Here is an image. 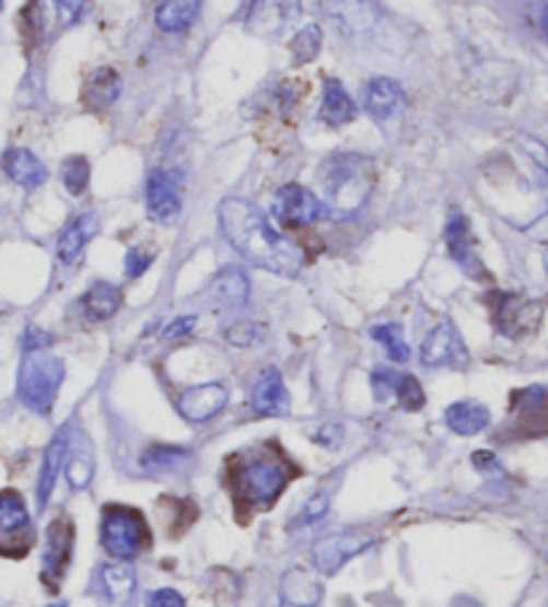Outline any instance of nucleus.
Returning a JSON list of instances; mask_svg holds the SVG:
<instances>
[{"label": "nucleus", "mask_w": 548, "mask_h": 607, "mask_svg": "<svg viewBox=\"0 0 548 607\" xmlns=\"http://www.w3.org/2000/svg\"><path fill=\"white\" fill-rule=\"evenodd\" d=\"M217 218L228 244L252 266L279 276H298L303 270V249L281 236L255 203L244 198H225L217 209Z\"/></svg>", "instance_id": "1"}, {"label": "nucleus", "mask_w": 548, "mask_h": 607, "mask_svg": "<svg viewBox=\"0 0 548 607\" xmlns=\"http://www.w3.org/2000/svg\"><path fill=\"white\" fill-rule=\"evenodd\" d=\"M294 466L279 450L260 447L233 458V495L241 506L268 509L284 492Z\"/></svg>", "instance_id": "2"}, {"label": "nucleus", "mask_w": 548, "mask_h": 607, "mask_svg": "<svg viewBox=\"0 0 548 607\" xmlns=\"http://www.w3.org/2000/svg\"><path fill=\"white\" fill-rule=\"evenodd\" d=\"M318 179L329 207H335L337 212H357L372 194L375 172H372V161L364 155L342 153L318 170Z\"/></svg>", "instance_id": "3"}, {"label": "nucleus", "mask_w": 548, "mask_h": 607, "mask_svg": "<svg viewBox=\"0 0 548 607\" xmlns=\"http://www.w3.org/2000/svg\"><path fill=\"white\" fill-rule=\"evenodd\" d=\"M65 381V362L46 351L27 353L20 370V399L27 410L46 415Z\"/></svg>", "instance_id": "4"}, {"label": "nucleus", "mask_w": 548, "mask_h": 607, "mask_svg": "<svg viewBox=\"0 0 548 607\" xmlns=\"http://www.w3.org/2000/svg\"><path fill=\"white\" fill-rule=\"evenodd\" d=\"M150 527L137 509L105 506L102 511V546L116 559H135L150 544Z\"/></svg>", "instance_id": "5"}, {"label": "nucleus", "mask_w": 548, "mask_h": 607, "mask_svg": "<svg viewBox=\"0 0 548 607\" xmlns=\"http://www.w3.org/2000/svg\"><path fill=\"white\" fill-rule=\"evenodd\" d=\"M420 362L431 370H466L471 357L453 322H442L425 335L420 346Z\"/></svg>", "instance_id": "6"}, {"label": "nucleus", "mask_w": 548, "mask_h": 607, "mask_svg": "<svg viewBox=\"0 0 548 607\" xmlns=\"http://www.w3.org/2000/svg\"><path fill=\"white\" fill-rule=\"evenodd\" d=\"M495 327L498 332L505 335V338H525V335H533L538 329L540 318H544V305L535 303L533 297L520 292H505L495 297Z\"/></svg>", "instance_id": "7"}, {"label": "nucleus", "mask_w": 548, "mask_h": 607, "mask_svg": "<svg viewBox=\"0 0 548 607\" xmlns=\"http://www.w3.org/2000/svg\"><path fill=\"white\" fill-rule=\"evenodd\" d=\"M33 525L24 509V501L14 490H5L0 495V540H3L5 557H24L33 546Z\"/></svg>", "instance_id": "8"}, {"label": "nucleus", "mask_w": 548, "mask_h": 607, "mask_svg": "<svg viewBox=\"0 0 548 607\" xmlns=\"http://www.w3.org/2000/svg\"><path fill=\"white\" fill-rule=\"evenodd\" d=\"M372 540L375 538H372L370 533L357 530V527H351V530L333 533V535H327V538H322L313 544V562H316L318 573L333 575L348 562V559H353L364 549H370Z\"/></svg>", "instance_id": "9"}, {"label": "nucleus", "mask_w": 548, "mask_h": 607, "mask_svg": "<svg viewBox=\"0 0 548 607\" xmlns=\"http://www.w3.org/2000/svg\"><path fill=\"white\" fill-rule=\"evenodd\" d=\"M327 214L324 203L318 201L316 196L311 194L308 188L303 185H281L273 196V218L281 222V225L289 227H303L313 225Z\"/></svg>", "instance_id": "10"}, {"label": "nucleus", "mask_w": 548, "mask_h": 607, "mask_svg": "<svg viewBox=\"0 0 548 607\" xmlns=\"http://www.w3.org/2000/svg\"><path fill=\"white\" fill-rule=\"evenodd\" d=\"M70 555H72V522L68 516H57L46 530L44 573H40V579L48 583L51 592H57L59 581L65 579Z\"/></svg>", "instance_id": "11"}, {"label": "nucleus", "mask_w": 548, "mask_h": 607, "mask_svg": "<svg viewBox=\"0 0 548 607\" xmlns=\"http://www.w3.org/2000/svg\"><path fill=\"white\" fill-rule=\"evenodd\" d=\"M511 412L516 420V434L540 436L548 434V394L546 388L535 386L516 390L511 396Z\"/></svg>", "instance_id": "12"}, {"label": "nucleus", "mask_w": 548, "mask_h": 607, "mask_svg": "<svg viewBox=\"0 0 548 607\" xmlns=\"http://www.w3.org/2000/svg\"><path fill=\"white\" fill-rule=\"evenodd\" d=\"M228 405V388L222 383H203V386L185 388L177 396V410L190 423H207L220 415Z\"/></svg>", "instance_id": "13"}, {"label": "nucleus", "mask_w": 548, "mask_h": 607, "mask_svg": "<svg viewBox=\"0 0 548 607\" xmlns=\"http://www.w3.org/2000/svg\"><path fill=\"white\" fill-rule=\"evenodd\" d=\"M144 203H148V218L161 225H172L183 212V198L164 170L150 172L148 185H144Z\"/></svg>", "instance_id": "14"}, {"label": "nucleus", "mask_w": 548, "mask_h": 607, "mask_svg": "<svg viewBox=\"0 0 548 607\" xmlns=\"http://www.w3.org/2000/svg\"><path fill=\"white\" fill-rule=\"evenodd\" d=\"M444 242H447V255L453 257L457 266L466 270L468 276H474V279H487L485 266H481L477 255V246H474L471 227H468V220L463 218L460 212H455L453 218H450Z\"/></svg>", "instance_id": "15"}, {"label": "nucleus", "mask_w": 548, "mask_h": 607, "mask_svg": "<svg viewBox=\"0 0 548 607\" xmlns=\"http://www.w3.org/2000/svg\"><path fill=\"white\" fill-rule=\"evenodd\" d=\"M405 89L394 81V78H370L364 86V110L370 113L375 121H388L396 113L405 107Z\"/></svg>", "instance_id": "16"}, {"label": "nucleus", "mask_w": 548, "mask_h": 607, "mask_svg": "<svg viewBox=\"0 0 548 607\" xmlns=\"http://www.w3.org/2000/svg\"><path fill=\"white\" fill-rule=\"evenodd\" d=\"M70 434L68 429H59L54 434L51 444L46 447L44 463H40V477H38V490H35V498H38V506L46 509L48 506V498H51L54 485H57L59 471L62 466L68 463V453H70Z\"/></svg>", "instance_id": "17"}, {"label": "nucleus", "mask_w": 548, "mask_h": 607, "mask_svg": "<svg viewBox=\"0 0 548 607\" xmlns=\"http://www.w3.org/2000/svg\"><path fill=\"white\" fill-rule=\"evenodd\" d=\"M324 586L305 568H292L281 579V607H318Z\"/></svg>", "instance_id": "18"}, {"label": "nucleus", "mask_w": 548, "mask_h": 607, "mask_svg": "<svg viewBox=\"0 0 548 607\" xmlns=\"http://www.w3.org/2000/svg\"><path fill=\"white\" fill-rule=\"evenodd\" d=\"M252 407L265 418H284L289 415V390L279 370H265V375L257 381Z\"/></svg>", "instance_id": "19"}, {"label": "nucleus", "mask_w": 548, "mask_h": 607, "mask_svg": "<svg viewBox=\"0 0 548 607\" xmlns=\"http://www.w3.org/2000/svg\"><path fill=\"white\" fill-rule=\"evenodd\" d=\"M3 170L22 188H38L46 183L48 172L35 153L24 148H9L3 155Z\"/></svg>", "instance_id": "20"}, {"label": "nucleus", "mask_w": 548, "mask_h": 607, "mask_svg": "<svg viewBox=\"0 0 548 607\" xmlns=\"http://www.w3.org/2000/svg\"><path fill=\"white\" fill-rule=\"evenodd\" d=\"M120 94V75L113 68H96L83 81V105L89 110H105Z\"/></svg>", "instance_id": "21"}, {"label": "nucleus", "mask_w": 548, "mask_h": 607, "mask_svg": "<svg viewBox=\"0 0 548 607\" xmlns=\"http://www.w3.org/2000/svg\"><path fill=\"white\" fill-rule=\"evenodd\" d=\"M212 297L222 308L238 311L244 308L246 300H249V279L241 268H222L220 273L214 276L212 287H209Z\"/></svg>", "instance_id": "22"}, {"label": "nucleus", "mask_w": 548, "mask_h": 607, "mask_svg": "<svg viewBox=\"0 0 548 607\" xmlns=\"http://www.w3.org/2000/svg\"><path fill=\"white\" fill-rule=\"evenodd\" d=\"M318 118L329 126L351 124L357 118V105H353L351 94H348V89L337 78H327L324 81V102L322 110H318Z\"/></svg>", "instance_id": "23"}, {"label": "nucleus", "mask_w": 548, "mask_h": 607, "mask_svg": "<svg viewBox=\"0 0 548 607\" xmlns=\"http://www.w3.org/2000/svg\"><path fill=\"white\" fill-rule=\"evenodd\" d=\"M96 233V214H81V218H75L70 222L68 227H65L62 238H59L57 244V257L65 262V266H70V262H75L78 257H81V252L86 249V244L92 242Z\"/></svg>", "instance_id": "24"}, {"label": "nucleus", "mask_w": 548, "mask_h": 607, "mask_svg": "<svg viewBox=\"0 0 548 607\" xmlns=\"http://www.w3.org/2000/svg\"><path fill=\"white\" fill-rule=\"evenodd\" d=\"M444 420L450 429L460 436H477L490 425V412L477 401H455L444 410Z\"/></svg>", "instance_id": "25"}, {"label": "nucleus", "mask_w": 548, "mask_h": 607, "mask_svg": "<svg viewBox=\"0 0 548 607\" xmlns=\"http://www.w3.org/2000/svg\"><path fill=\"white\" fill-rule=\"evenodd\" d=\"M120 300L124 297H120L118 287L100 281V284H94L92 290L86 292V297L81 300L83 316H86L89 322H107V318L118 314Z\"/></svg>", "instance_id": "26"}, {"label": "nucleus", "mask_w": 548, "mask_h": 607, "mask_svg": "<svg viewBox=\"0 0 548 607\" xmlns=\"http://www.w3.org/2000/svg\"><path fill=\"white\" fill-rule=\"evenodd\" d=\"M198 11H201L198 0H172V3H161L155 9V22L166 33H185L196 22Z\"/></svg>", "instance_id": "27"}, {"label": "nucleus", "mask_w": 548, "mask_h": 607, "mask_svg": "<svg viewBox=\"0 0 548 607\" xmlns=\"http://www.w3.org/2000/svg\"><path fill=\"white\" fill-rule=\"evenodd\" d=\"M102 583H105V592L113 603H126L135 592V568L129 562H118V564H105L102 568Z\"/></svg>", "instance_id": "28"}, {"label": "nucleus", "mask_w": 548, "mask_h": 607, "mask_svg": "<svg viewBox=\"0 0 548 607\" xmlns=\"http://www.w3.org/2000/svg\"><path fill=\"white\" fill-rule=\"evenodd\" d=\"M65 474H68V482L81 490L92 482V474H94V458H92V450H89L86 439H81V444H70V453H68V463H65Z\"/></svg>", "instance_id": "29"}, {"label": "nucleus", "mask_w": 548, "mask_h": 607, "mask_svg": "<svg viewBox=\"0 0 548 607\" xmlns=\"http://www.w3.org/2000/svg\"><path fill=\"white\" fill-rule=\"evenodd\" d=\"M89 177H92V164L83 155H72V159L62 164V183L72 196L86 194Z\"/></svg>", "instance_id": "30"}, {"label": "nucleus", "mask_w": 548, "mask_h": 607, "mask_svg": "<svg viewBox=\"0 0 548 607\" xmlns=\"http://www.w3.org/2000/svg\"><path fill=\"white\" fill-rule=\"evenodd\" d=\"M372 338H375L381 346L388 351V357L394 362H407L409 359V346L401 338V327L399 324H381V327H372Z\"/></svg>", "instance_id": "31"}, {"label": "nucleus", "mask_w": 548, "mask_h": 607, "mask_svg": "<svg viewBox=\"0 0 548 607\" xmlns=\"http://www.w3.org/2000/svg\"><path fill=\"white\" fill-rule=\"evenodd\" d=\"M289 49H292V57L294 62H311L313 57H316L318 49H322V30L318 25H308L300 30L298 35L292 38V44H289Z\"/></svg>", "instance_id": "32"}, {"label": "nucleus", "mask_w": 548, "mask_h": 607, "mask_svg": "<svg viewBox=\"0 0 548 607\" xmlns=\"http://www.w3.org/2000/svg\"><path fill=\"white\" fill-rule=\"evenodd\" d=\"M185 458H188V455H185V450L179 447H153L144 453L142 466L148 468V471H168V468H174Z\"/></svg>", "instance_id": "33"}, {"label": "nucleus", "mask_w": 548, "mask_h": 607, "mask_svg": "<svg viewBox=\"0 0 548 607\" xmlns=\"http://www.w3.org/2000/svg\"><path fill=\"white\" fill-rule=\"evenodd\" d=\"M396 399L401 401V407H405L407 412H418L420 407L425 405V394H423V386L418 383V377L415 375H401L399 377V388H396Z\"/></svg>", "instance_id": "34"}, {"label": "nucleus", "mask_w": 548, "mask_h": 607, "mask_svg": "<svg viewBox=\"0 0 548 607\" xmlns=\"http://www.w3.org/2000/svg\"><path fill=\"white\" fill-rule=\"evenodd\" d=\"M399 377L401 372L394 370H375L372 372V390H375L377 401H388L390 396H396V388H399Z\"/></svg>", "instance_id": "35"}, {"label": "nucleus", "mask_w": 548, "mask_h": 607, "mask_svg": "<svg viewBox=\"0 0 548 607\" xmlns=\"http://www.w3.org/2000/svg\"><path fill=\"white\" fill-rule=\"evenodd\" d=\"M153 260H155L153 246H131V249L126 252V273H129L131 279H137V276H142L144 270L150 268V262Z\"/></svg>", "instance_id": "36"}, {"label": "nucleus", "mask_w": 548, "mask_h": 607, "mask_svg": "<svg viewBox=\"0 0 548 607\" xmlns=\"http://www.w3.org/2000/svg\"><path fill=\"white\" fill-rule=\"evenodd\" d=\"M196 324H198V318L196 316H179V318H174L172 324L164 329V338L166 340H183V338H188V335H193V329H196Z\"/></svg>", "instance_id": "37"}, {"label": "nucleus", "mask_w": 548, "mask_h": 607, "mask_svg": "<svg viewBox=\"0 0 548 607\" xmlns=\"http://www.w3.org/2000/svg\"><path fill=\"white\" fill-rule=\"evenodd\" d=\"M148 607H185V599L174 588H159V592L148 594Z\"/></svg>", "instance_id": "38"}, {"label": "nucleus", "mask_w": 548, "mask_h": 607, "mask_svg": "<svg viewBox=\"0 0 548 607\" xmlns=\"http://www.w3.org/2000/svg\"><path fill=\"white\" fill-rule=\"evenodd\" d=\"M46 346H51V338H48L46 332H40V329L30 327L27 332L22 335V348L24 353H35V351H44Z\"/></svg>", "instance_id": "39"}, {"label": "nucleus", "mask_w": 548, "mask_h": 607, "mask_svg": "<svg viewBox=\"0 0 548 607\" xmlns=\"http://www.w3.org/2000/svg\"><path fill=\"white\" fill-rule=\"evenodd\" d=\"M255 335H257L255 324H236V327L225 329V338L236 342V346H249V342L255 340Z\"/></svg>", "instance_id": "40"}, {"label": "nucleus", "mask_w": 548, "mask_h": 607, "mask_svg": "<svg viewBox=\"0 0 548 607\" xmlns=\"http://www.w3.org/2000/svg\"><path fill=\"white\" fill-rule=\"evenodd\" d=\"M327 503H329L327 495H313L308 501V506H305V511H303V522L322 520L324 511H327Z\"/></svg>", "instance_id": "41"}, {"label": "nucleus", "mask_w": 548, "mask_h": 607, "mask_svg": "<svg viewBox=\"0 0 548 607\" xmlns=\"http://www.w3.org/2000/svg\"><path fill=\"white\" fill-rule=\"evenodd\" d=\"M57 9H59V16H62V25H72V22L81 20V14H83V9H86V5L72 3V0H68V3H57Z\"/></svg>", "instance_id": "42"}, {"label": "nucleus", "mask_w": 548, "mask_h": 607, "mask_svg": "<svg viewBox=\"0 0 548 607\" xmlns=\"http://www.w3.org/2000/svg\"><path fill=\"white\" fill-rule=\"evenodd\" d=\"M540 30H544L548 38V3L540 5Z\"/></svg>", "instance_id": "43"}, {"label": "nucleus", "mask_w": 548, "mask_h": 607, "mask_svg": "<svg viewBox=\"0 0 548 607\" xmlns=\"http://www.w3.org/2000/svg\"><path fill=\"white\" fill-rule=\"evenodd\" d=\"M544 262H546V270H548V246H546V255H544Z\"/></svg>", "instance_id": "44"}, {"label": "nucleus", "mask_w": 548, "mask_h": 607, "mask_svg": "<svg viewBox=\"0 0 548 607\" xmlns=\"http://www.w3.org/2000/svg\"><path fill=\"white\" fill-rule=\"evenodd\" d=\"M51 607H68V605H51Z\"/></svg>", "instance_id": "45"}, {"label": "nucleus", "mask_w": 548, "mask_h": 607, "mask_svg": "<svg viewBox=\"0 0 548 607\" xmlns=\"http://www.w3.org/2000/svg\"><path fill=\"white\" fill-rule=\"evenodd\" d=\"M544 166H548V164H544Z\"/></svg>", "instance_id": "46"}]
</instances>
